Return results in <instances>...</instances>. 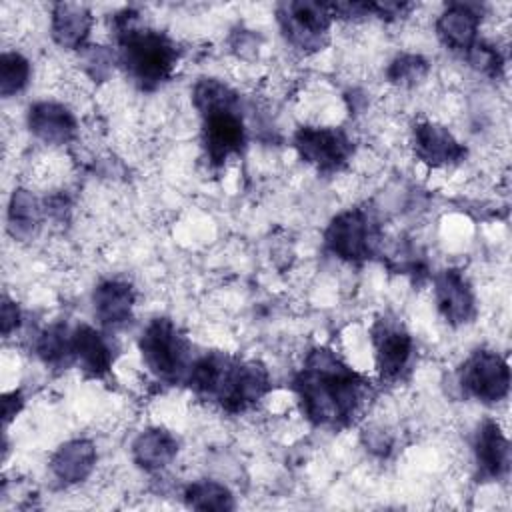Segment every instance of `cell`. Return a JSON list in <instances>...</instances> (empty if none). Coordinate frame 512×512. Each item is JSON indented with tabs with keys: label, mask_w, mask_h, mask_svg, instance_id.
I'll use <instances>...</instances> for the list:
<instances>
[{
	"label": "cell",
	"mask_w": 512,
	"mask_h": 512,
	"mask_svg": "<svg viewBox=\"0 0 512 512\" xmlns=\"http://www.w3.org/2000/svg\"><path fill=\"white\" fill-rule=\"evenodd\" d=\"M94 18L88 6L78 2H58L50 12V34L60 48L82 50L92 30Z\"/></svg>",
	"instance_id": "obj_16"
},
{
	"label": "cell",
	"mask_w": 512,
	"mask_h": 512,
	"mask_svg": "<svg viewBox=\"0 0 512 512\" xmlns=\"http://www.w3.org/2000/svg\"><path fill=\"white\" fill-rule=\"evenodd\" d=\"M434 298L438 312L450 326L468 324L476 314L474 292L460 270L446 268L436 274Z\"/></svg>",
	"instance_id": "obj_12"
},
{
	"label": "cell",
	"mask_w": 512,
	"mask_h": 512,
	"mask_svg": "<svg viewBox=\"0 0 512 512\" xmlns=\"http://www.w3.org/2000/svg\"><path fill=\"white\" fill-rule=\"evenodd\" d=\"M86 48V46H84ZM112 62H114V54H110L108 50H104L102 46H88L86 52H84V64H86V72L100 80L104 78L110 68H112Z\"/></svg>",
	"instance_id": "obj_27"
},
{
	"label": "cell",
	"mask_w": 512,
	"mask_h": 512,
	"mask_svg": "<svg viewBox=\"0 0 512 512\" xmlns=\"http://www.w3.org/2000/svg\"><path fill=\"white\" fill-rule=\"evenodd\" d=\"M186 384L196 396L216 402L230 414L256 406L272 386L262 362L240 360L224 352H208L192 362Z\"/></svg>",
	"instance_id": "obj_2"
},
{
	"label": "cell",
	"mask_w": 512,
	"mask_h": 512,
	"mask_svg": "<svg viewBox=\"0 0 512 512\" xmlns=\"http://www.w3.org/2000/svg\"><path fill=\"white\" fill-rule=\"evenodd\" d=\"M428 74V62L418 54H400L388 68V80L398 86H414Z\"/></svg>",
	"instance_id": "obj_25"
},
{
	"label": "cell",
	"mask_w": 512,
	"mask_h": 512,
	"mask_svg": "<svg viewBox=\"0 0 512 512\" xmlns=\"http://www.w3.org/2000/svg\"><path fill=\"white\" fill-rule=\"evenodd\" d=\"M184 500L190 508H196V510L224 512V510H234L236 506L232 492L216 480H196L188 484L184 490Z\"/></svg>",
	"instance_id": "obj_23"
},
{
	"label": "cell",
	"mask_w": 512,
	"mask_h": 512,
	"mask_svg": "<svg viewBox=\"0 0 512 512\" xmlns=\"http://www.w3.org/2000/svg\"><path fill=\"white\" fill-rule=\"evenodd\" d=\"M276 18L284 38L302 52L322 50L334 20L330 4L304 0L278 4Z\"/></svg>",
	"instance_id": "obj_6"
},
{
	"label": "cell",
	"mask_w": 512,
	"mask_h": 512,
	"mask_svg": "<svg viewBox=\"0 0 512 512\" xmlns=\"http://www.w3.org/2000/svg\"><path fill=\"white\" fill-rule=\"evenodd\" d=\"M28 128L30 132L50 146H64L76 136V118L60 102H36L28 108Z\"/></svg>",
	"instance_id": "obj_15"
},
{
	"label": "cell",
	"mask_w": 512,
	"mask_h": 512,
	"mask_svg": "<svg viewBox=\"0 0 512 512\" xmlns=\"http://www.w3.org/2000/svg\"><path fill=\"white\" fill-rule=\"evenodd\" d=\"M482 22V8L470 2H452L436 20V34L440 42L456 52L466 56L472 46L478 42V30Z\"/></svg>",
	"instance_id": "obj_11"
},
{
	"label": "cell",
	"mask_w": 512,
	"mask_h": 512,
	"mask_svg": "<svg viewBox=\"0 0 512 512\" xmlns=\"http://www.w3.org/2000/svg\"><path fill=\"white\" fill-rule=\"evenodd\" d=\"M466 396L482 404H498L510 392V368L506 358L494 350L472 352L458 374Z\"/></svg>",
	"instance_id": "obj_7"
},
{
	"label": "cell",
	"mask_w": 512,
	"mask_h": 512,
	"mask_svg": "<svg viewBox=\"0 0 512 512\" xmlns=\"http://www.w3.org/2000/svg\"><path fill=\"white\" fill-rule=\"evenodd\" d=\"M470 66H474L478 72H484L488 76H498L504 68V56L498 50V46L478 40L472 50L464 56Z\"/></svg>",
	"instance_id": "obj_26"
},
{
	"label": "cell",
	"mask_w": 512,
	"mask_h": 512,
	"mask_svg": "<svg viewBox=\"0 0 512 512\" xmlns=\"http://www.w3.org/2000/svg\"><path fill=\"white\" fill-rule=\"evenodd\" d=\"M138 348L146 368L162 382L186 380L190 370V344L170 318H154L140 334Z\"/></svg>",
	"instance_id": "obj_5"
},
{
	"label": "cell",
	"mask_w": 512,
	"mask_h": 512,
	"mask_svg": "<svg viewBox=\"0 0 512 512\" xmlns=\"http://www.w3.org/2000/svg\"><path fill=\"white\" fill-rule=\"evenodd\" d=\"M324 244L336 258L350 264L370 258L374 230L368 214L360 208H350L334 216L324 232Z\"/></svg>",
	"instance_id": "obj_10"
},
{
	"label": "cell",
	"mask_w": 512,
	"mask_h": 512,
	"mask_svg": "<svg viewBox=\"0 0 512 512\" xmlns=\"http://www.w3.org/2000/svg\"><path fill=\"white\" fill-rule=\"evenodd\" d=\"M96 446L88 438H74L64 442L50 458V470L64 486L84 482L96 466Z\"/></svg>",
	"instance_id": "obj_19"
},
{
	"label": "cell",
	"mask_w": 512,
	"mask_h": 512,
	"mask_svg": "<svg viewBox=\"0 0 512 512\" xmlns=\"http://www.w3.org/2000/svg\"><path fill=\"white\" fill-rule=\"evenodd\" d=\"M36 354L50 368H68L74 362L72 330L66 324L48 326L36 340Z\"/></svg>",
	"instance_id": "obj_21"
},
{
	"label": "cell",
	"mask_w": 512,
	"mask_h": 512,
	"mask_svg": "<svg viewBox=\"0 0 512 512\" xmlns=\"http://www.w3.org/2000/svg\"><path fill=\"white\" fill-rule=\"evenodd\" d=\"M294 148L304 162L324 174L342 170L354 150L352 140L344 130L328 126L298 128L294 134Z\"/></svg>",
	"instance_id": "obj_8"
},
{
	"label": "cell",
	"mask_w": 512,
	"mask_h": 512,
	"mask_svg": "<svg viewBox=\"0 0 512 512\" xmlns=\"http://www.w3.org/2000/svg\"><path fill=\"white\" fill-rule=\"evenodd\" d=\"M74 362L88 378H104L114 362L112 346L102 332L88 324H80L72 330Z\"/></svg>",
	"instance_id": "obj_18"
},
{
	"label": "cell",
	"mask_w": 512,
	"mask_h": 512,
	"mask_svg": "<svg viewBox=\"0 0 512 512\" xmlns=\"http://www.w3.org/2000/svg\"><path fill=\"white\" fill-rule=\"evenodd\" d=\"M370 340L380 378L388 382L402 378L414 354V340L404 324L392 316H382L370 328Z\"/></svg>",
	"instance_id": "obj_9"
},
{
	"label": "cell",
	"mask_w": 512,
	"mask_h": 512,
	"mask_svg": "<svg viewBox=\"0 0 512 512\" xmlns=\"http://www.w3.org/2000/svg\"><path fill=\"white\" fill-rule=\"evenodd\" d=\"M132 20L130 12L116 16L118 62L138 88L156 90L170 80L178 64V46L164 32L138 28Z\"/></svg>",
	"instance_id": "obj_4"
},
{
	"label": "cell",
	"mask_w": 512,
	"mask_h": 512,
	"mask_svg": "<svg viewBox=\"0 0 512 512\" xmlns=\"http://www.w3.org/2000/svg\"><path fill=\"white\" fill-rule=\"evenodd\" d=\"M134 300V288L128 282L104 280L92 292L94 316L104 328H120L130 322Z\"/></svg>",
	"instance_id": "obj_17"
},
{
	"label": "cell",
	"mask_w": 512,
	"mask_h": 512,
	"mask_svg": "<svg viewBox=\"0 0 512 512\" xmlns=\"http://www.w3.org/2000/svg\"><path fill=\"white\" fill-rule=\"evenodd\" d=\"M302 414L316 426L342 428L364 408L370 386L330 348L308 352L304 366L292 380Z\"/></svg>",
	"instance_id": "obj_1"
},
{
	"label": "cell",
	"mask_w": 512,
	"mask_h": 512,
	"mask_svg": "<svg viewBox=\"0 0 512 512\" xmlns=\"http://www.w3.org/2000/svg\"><path fill=\"white\" fill-rule=\"evenodd\" d=\"M178 454V440L166 428H148L132 442V460L146 472L166 468Z\"/></svg>",
	"instance_id": "obj_20"
},
{
	"label": "cell",
	"mask_w": 512,
	"mask_h": 512,
	"mask_svg": "<svg viewBox=\"0 0 512 512\" xmlns=\"http://www.w3.org/2000/svg\"><path fill=\"white\" fill-rule=\"evenodd\" d=\"M194 106L202 118V146L212 166H222L246 144V126L238 94L216 78H202L194 86Z\"/></svg>",
	"instance_id": "obj_3"
},
{
	"label": "cell",
	"mask_w": 512,
	"mask_h": 512,
	"mask_svg": "<svg viewBox=\"0 0 512 512\" xmlns=\"http://www.w3.org/2000/svg\"><path fill=\"white\" fill-rule=\"evenodd\" d=\"M20 324V308L8 296L2 298V336L8 338Z\"/></svg>",
	"instance_id": "obj_28"
},
{
	"label": "cell",
	"mask_w": 512,
	"mask_h": 512,
	"mask_svg": "<svg viewBox=\"0 0 512 512\" xmlns=\"http://www.w3.org/2000/svg\"><path fill=\"white\" fill-rule=\"evenodd\" d=\"M412 150L420 162L432 168L458 164L466 156L464 144L446 126L436 122H418L412 128Z\"/></svg>",
	"instance_id": "obj_13"
},
{
	"label": "cell",
	"mask_w": 512,
	"mask_h": 512,
	"mask_svg": "<svg viewBox=\"0 0 512 512\" xmlns=\"http://www.w3.org/2000/svg\"><path fill=\"white\" fill-rule=\"evenodd\" d=\"M478 474L488 480H504L510 472V442L498 422L484 420L474 438Z\"/></svg>",
	"instance_id": "obj_14"
},
{
	"label": "cell",
	"mask_w": 512,
	"mask_h": 512,
	"mask_svg": "<svg viewBox=\"0 0 512 512\" xmlns=\"http://www.w3.org/2000/svg\"><path fill=\"white\" fill-rule=\"evenodd\" d=\"M42 208L32 192L18 188L14 190L8 206V230L14 238H28L40 226Z\"/></svg>",
	"instance_id": "obj_22"
},
{
	"label": "cell",
	"mask_w": 512,
	"mask_h": 512,
	"mask_svg": "<svg viewBox=\"0 0 512 512\" xmlns=\"http://www.w3.org/2000/svg\"><path fill=\"white\" fill-rule=\"evenodd\" d=\"M30 62L16 50H6L0 56V94L4 98L20 94L30 82Z\"/></svg>",
	"instance_id": "obj_24"
}]
</instances>
